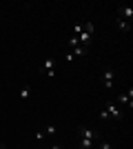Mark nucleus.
Instances as JSON below:
<instances>
[{
  "mask_svg": "<svg viewBox=\"0 0 133 149\" xmlns=\"http://www.w3.org/2000/svg\"><path fill=\"white\" fill-rule=\"evenodd\" d=\"M104 109H107V113H109V118H113V120H120L124 113H122V109L115 102H111V100H107L104 102Z\"/></svg>",
  "mask_w": 133,
  "mask_h": 149,
  "instance_id": "obj_1",
  "label": "nucleus"
},
{
  "mask_svg": "<svg viewBox=\"0 0 133 149\" xmlns=\"http://www.w3.org/2000/svg\"><path fill=\"white\" fill-rule=\"evenodd\" d=\"M113 82H115V71L111 67H107L104 71H102V85H104V89L109 91V89L113 87Z\"/></svg>",
  "mask_w": 133,
  "mask_h": 149,
  "instance_id": "obj_2",
  "label": "nucleus"
},
{
  "mask_svg": "<svg viewBox=\"0 0 133 149\" xmlns=\"http://www.w3.org/2000/svg\"><path fill=\"white\" fill-rule=\"evenodd\" d=\"M78 138H89V140H100V134L89 127H78Z\"/></svg>",
  "mask_w": 133,
  "mask_h": 149,
  "instance_id": "obj_3",
  "label": "nucleus"
},
{
  "mask_svg": "<svg viewBox=\"0 0 133 149\" xmlns=\"http://www.w3.org/2000/svg\"><path fill=\"white\" fill-rule=\"evenodd\" d=\"M118 13H120V18L127 20V22H131V20H133V9H131V7H127V5H122L120 9H118Z\"/></svg>",
  "mask_w": 133,
  "mask_h": 149,
  "instance_id": "obj_4",
  "label": "nucleus"
},
{
  "mask_svg": "<svg viewBox=\"0 0 133 149\" xmlns=\"http://www.w3.org/2000/svg\"><path fill=\"white\" fill-rule=\"evenodd\" d=\"M118 102H120V105H129V109H131V105H133V89H129V93H120V96H118Z\"/></svg>",
  "mask_w": 133,
  "mask_h": 149,
  "instance_id": "obj_5",
  "label": "nucleus"
},
{
  "mask_svg": "<svg viewBox=\"0 0 133 149\" xmlns=\"http://www.w3.org/2000/svg\"><path fill=\"white\" fill-rule=\"evenodd\" d=\"M78 149H95V140H89V138H78Z\"/></svg>",
  "mask_w": 133,
  "mask_h": 149,
  "instance_id": "obj_6",
  "label": "nucleus"
},
{
  "mask_svg": "<svg viewBox=\"0 0 133 149\" xmlns=\"http://www.w3.org/2000/svg\"><path fill=\"white\" fill-rule=\"evenodd\" d=\"M51 69H56V58H44V62L40 65V74L42 71H51Z\"/></svg>",
  "mask_w": 133,
  "mask_h": 149,
  "instance_id": "obj_7",
  "label": "nucleus"
},
{
  "mask_svg": "<svg viewBox=\"0 0 133 149\" xmlns=\"http://www.w3.org/2000/svg\"><path fill=\"white\" fill-rule=\"evenodd\" d=\"M18 96H20V100H29L31 98V87H29V85H22L20 91H18Z\"/></svg>",
  "mask_w": 133,
  "mask_h": 149,
  "instance_id": "obj_8",
  "label": "nucleus"
},
{
  "mask_svg": "<svg viewBox=\"0 0 133 149\" xmlns=\"http://www.w3.org/2000/svg\"><path fill=\"white\" fill-rule=\"evenodd\" d=\"M118 29H120L122 33H129V31H131V22H127V20L118 18Z\"/></svg>",
  "mask_w": 133,
  "mask_h": 149,
  "instance_id": "obj_9",
  "label": "nucleus"
},
{
  "mask_svg": "<svg viewBox=\"0 0 133 149\" xmlns=\"http://www.w3.org/2000/svg\"><path fill=\"white\" fill-rule=\"evenodd\" d=\"M71 51V54H73V58H82L84 56V54H87V47H82V45H78V47H73V49H69Z\"/></svg>",
  "mask_w": 133,
  "mask_h": 149,
  "instance_id": "obj_10",
  "label": "nucleus"
},
{
  "mask_svg": "<svg viewBox=\"0 0 133 149\" xmlns=\"http://www.w3.org/2000/svg\"><path fill=\"white\" fill-rule=\"evenodd\" d=\"M42 131H44V136H56V131H58V129H56V125L51 123V125H47Z\"/></svg>",
  "mask_w": 133,
  "mask_h": 149,
  "instance_id": "obj_11",
  "label": "nucleus"
},
{
  "mask_svg": "<svg viewBox=\"0 0 133 149\" xmlns=\"http://www.w3.org/2000/svg\"><path fill=\"white\" fill-rule=\"evenodd\" d=\"M67 45H69V49H73V47H78V45H80V40H78V36H71V38H69V42H67Z\"/></svg>",
  "mask_w": 133,
  "mask_h": 149,
  "instance_id": "obj_12",
  "label": "nucleus"
},
{
  "mask_svg": "<svg viewBox=\"0 0 133 149\" xmlns=\"http://www.w3.org/2000/svg\"><path fill=\"white\" fill-rule=\"evenodd\" d=\"M100 120H102V123H107V120H111V118H109V113H107V109H104V107L100 109Z\"/></svg>",
  "mask_w": 133,
  "mask_h": 149,
  "instance_id": "obj_13",
  "label": "nucleus"
},
{
  "mask_svg": "<svg viewBox=\"0 0 133 149\" xmlns=\"http://www.w3.org/2000/svg\"><path fill=\"white\" fill-rule=\"evenodd\" d=\"M98 149H111V143H107V140H98Z\"/></svg>",
  "mask_w": 133,
  "mask_h": 149,
  "instance_id": "obj_14",
  "label": "nucleus"
},
{
  "mask_svg": "<svg viewBox=\"0 0 133 149\" xmlns=\"http://www.w3.org/2000/svg\"><path fill=\"white\" fill-rule=\"evenodd\" d=\"M40 76H44V78H53V76H56V69H51V71H42Z\"/></svg>",
  "mask_w": 133,
  "mask_h": 149,
  "instance_id": "obj_15",
  "label": "nucleus"
},
{
  "mask_svg": "<svg viewBox=\"0 0 133 149\" xmlns=\"http://www.w3.org/2000/svg\"><path fill=\"white\" fill-rule=\"evenodd\" d=\"M44 138H47V136H44V131H42V129H40V131H38V134H36V140H38V143H42Z\"/></svg>",
  "mask_w": 133,
  "mask_h": 149,
  "instance_id": "obj_16",
  "label": "nucleus"
},
{
  "mask_svg": "<svg viewBox=\"0 0 133 149\" xmlns=\"http://www.w3.org/2000/svg\"><path fill=\"white\" fill-rule=\"evenodd\" d=\"M80 33H82V25H76L73 27V36H80Z\"/></svg>",
  "mask_w": 133,
  "mask_h": 149,
  "instance_id": "obj_17",
  "label": "nucleus"
},
{
  "mask_svg": "<svg viewBox=\"0 0 133 149\" xmlns=\"http://www.w3.org/2000/svg\"><path fill=\"white\" fill-rule=\"evenodd\" d=\"M64 60H69V62H71V60H76V58H73V54H71V51H67V56H64Z\"/></svg>",
  "mask_w": 133,
  "mask_h": 149,
  "instance_id": "obj_18",
  "label": "nucleus"
},
{
  "mask_svg": "<svg viewBox=\"0 0 133 149\" xmlns=\"http://www.w3.org/2000/svg\"><path fill=\"white\" fill-rule=\"evenodd\" d=\"M49 149H62V145H51Z\"/></svg>",
  "mask_w": 133,
  "mask_h": 149,
  "instance_id": "obj_19",
  "label": "nucleus"
},
{
  "mask_svg": "<svg viewBox=\"0 0 133 149\" xmlns=\"http://www.w3.org/2000/svg\"><path fill=\"white\" fill-rule=\"evenodd\" d=\"M0 149H7V147H5V143H0Z\"/></svg>",
  "mask_w": 133,
  "mask_h": 149,
  "instance_id": "obj_20",
  "label": "nucleus"
},
{
  "mask_svg": "<svg viewBox=\"0 0 133 149\" xmlns=\"http://www.w3.org/2000/svg\"><path fill=\"white\" fill-rule=\"evenodd\" d=\"M111 149H115V147H111Z\"/></svg>",
  "mask_w": 133,
  "mask_h": 149,
  "instance_id": "obj_21",
  "label": "nucleus"
}]
</instances>
